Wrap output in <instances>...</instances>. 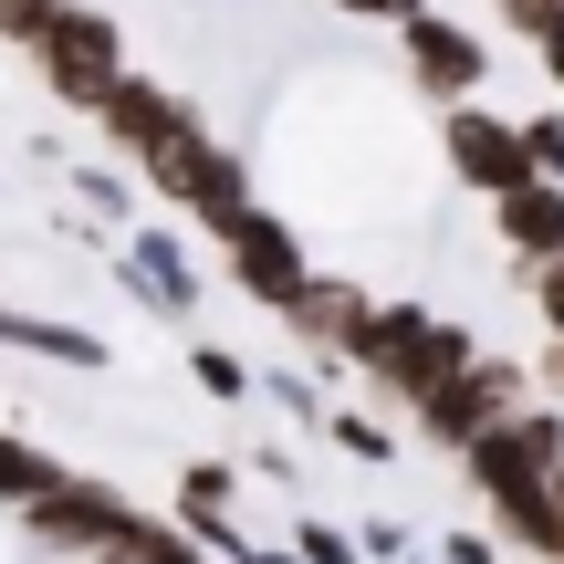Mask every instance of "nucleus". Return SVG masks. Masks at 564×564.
I'll use <instances>...</instances> for the list:
<instances>
[{
    "instance_id": "f257e3e1",
    "label": "nucleus",
    "mask_w": 564,
    "mask_h": 564,
    "mask_svg": "<svg viewBox=\"0 0 564 564\" xmlns=\"http://www.w3.org/2000/svg\"><path fill=\"white\" fill-rule=\"evenodd\" d=\"M32 53H42V74H53V95L95 105V116H105V95L126 84V74H116V21H95V11H63Z\"/></svg>"
},
{
    "instance_id": "f03ea898",
    "label": "nucleus",
    "mask_w": 564,
    "mask_h": 564,
    "mask_svg": "<svg viewBox=\"0 0 564 564\" xmlns=\"http://www.w3.org/2000/svg\"><path fill=\"white\" fill-rule=\"evenodd\" d=\"M449 167L481 199H512V188H533V137L502 126V116H449Z\"/></svg>"
},
{
    "instance_id": "7ed1b4c3",
    "label": "nucleus",
    "mask_w": 564,
    "mask_h": 564,
    "mask_svg": "<svg viewBox=\"0 0 564 564\" xmlns=\"http://www.w3.org/2000/svg\"><path fill=\"white\" fill-rule=\"evenodd\" d=\"M230 262H241V282H251V293H272L282 314H293V303L314 293V282H303V251L282 241L272 220H230Z\"/></svg>"
},
{
    "instance_id": "20e7f679",
    "label": "nucleus",
    "mask_w": 564,
    "mask_h": 564,
    "mask_svg": "<svg viewBox=\"0 0 564 564\" xmlns=\"http://www.w3.org/2000/svg\"><path fill=\"white\" fill-rule=\"evenodd\" d=\"M408 74H419L429 95H470V84H481V42H470L460 21H408Z\"/></svg>"
},
{
    "instance_id": "39448f33",
    "label": "nucleus",
    "mask_w": 564,
    "mask_h": 564,
    "mask_svg": "<svg viewBox=\"0 0 564 564\" xmlns=\"http://www.w3.org/2000/svg\"><path fill=\"white\" fill-rule=\"evenodd\" d=\"M491 209H502V241L523 262H564V178H533V188H512Z\"/></svg>"
},
{
    "instance_id": "423d86ee",
    "label": "nucleus",
    "mask_w": 564,
    "mask_h": 564,
    "mask_svg": "<svg viewBox=\"0 0 564 564\" xmlns=\"http://www.w3.org/2000/svg\"><path fill=\"white\" fill-rule=\"evenodd\" d=\"M42 491H63V470L42 460V449H21V440H0V502H42Z\"/></svg>"
},
{
    "instance_id": "0eeeda50",
    "label": "nucleus",
    "mask_w": 564,
    "mask_h": 564,
    "mask_svg": "<svg viewBox=\"0 0 564 564\" xmlns=\"http://www.w3.org/2000/svg\"><path fill=\"white\" fill-rule=\"evenodd\" d=\"M53 21H63V0H0V42H21V53H32Z\"/></svg>"
},
{
    "instance_id": "6e6552de",
    "label": "nucleus",
    "mask_w": 564,
    "mask_h": 564,
    "mask_svg": "<svg viewBox=\"0 0 564 564\" xmlns=\"http://www.w3.org/2000/svg\"><path fill=\"white\" fill-rule=\"evenodd\" d=\"M523 137H533V178H564V116H533Z\"/></svg>"
},
{
    "instance_id": "1a4fd4ad",
    "label": "nucleus",
    "mask_w": 564,
    "mask_h": 564,
    "mask_svg": "<svg viewBox=\"0 0 564 564\" xmlns=\"http://www.w3.org/2000/svg\"><path fill=\"white\" fill-rule=\"evenodd\" d=\"M335 11H377V21H429V0H335Z\"/></svg>"
},
{
    "instance_id": "9d476101",
    "label": "nucleus",
    "mask_w": 564,
    "mask_h": 564,
    "mask_svg": "<svg viewBox=\"0 0 564 564\" xmlns=\"http://www.w3.org/2000/svg\"><path fill=\"white\" fill-rule=\"evenodd\" d=\"M303 554H314V564H356V554H345V533H324V523L303 533Z\"/></svg>"
},
{
    "instance_id": "9b49d317",
    "label": "nucleus",
    "mask_w": 564,
    "mask_h": 564,
    "mask_svg": "<svg viewBox=\"0 0 564 564\" xmlns=\"http://www.w3.org/2000/svg\"><path fill=\"white\" fill-rule=\"evenodd\" d=\"M544 314H554V335H564V262H544Z\"/></svg>"
},
{
    "instance_id": "f8f14e48",
    "label": "nucleus",
    "mask_w": 564,
    "mask_h": 564,
    "mask_svg": "<svg viewBox=\"0 0 564 564\" xmlns=\"http://www.w3.org/2000/svg\"><path fill=\"white\" fill-rule=\"evenodd\" d=\"M449 564H491V544H449Z\"/></svg>"
}]
</instances>
